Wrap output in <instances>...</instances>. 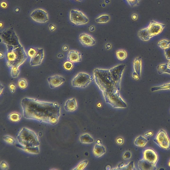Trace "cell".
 Instances as JSON below:
<instances>
[{
    "label": "cell",
    "mask_w": 170,
    "mask_h": 170,
    "mask_svg": "<svg viewBox=\"0 0 170 170\" xmlns=\"http://www.w3.org/2000/svg\"><path fill=\"white\" fill-rule=\"evenodd\" d=\"M21 105L25 118L56 124L60 116V107L57 103L42 101L35 99L25 97Z\"/></svg>",
    "instance_id": "obj_1"
},
{
    "label": "cell",
    "mask_w": 170,
    "mask_h": 170,
    "mask_svg": "<svg viewBox=\"0 0 170 170\" xmlns=\"http://www.w3.org/2000/svg\"><path fill=\"white\" fill-rule=\"evenodd\" d=\"M96 84L102 92L105 101L114 108H126L127 105L120 97V90L114 82L109 69H96L94 71Z\"/></svg>",
    "instance_id": "obj_2"
},
{
    "label": "cell",
    "mask_w": 170,
    "mask_h": 170,
    "mask_svg": "<svg viewBox=\"0 0 170 170\" xmlns=\"http://www.w3.org/2000/svg\"><path fill=\"white\" fill-rule=\"evenodd\" d=\"M7 49V64L11 68L19 67L26 61L27 55L23 47L21 45L17 46H6Z\"/></svg>",
    "instance_id": "obj_3"
},
{
    "label": "cell",
    "mask_w": 170,
    "mask_h": 170,
    "mask_svg": "<svg viewBox=\"0 0 170 170\" xmlns=\"http://www.w3.org/2000/svg\"><path fill=\"white\" fill-rule=\"evenodd\" d=\"M18 143L22 146L26 147L39 146L40 141L36 133L26 127L21 129L17 137Z\"/></svg>",
    "instance_id": "obj_4"
},
{
    "label": "cell",
    "mask_w": 170,
    "mask_h": 170,
    "mask_svg": "<svg viewBox=\"0 0 170 170\" xmlns=\"http://www.w3.org/2000/svg\"><path fill=\"white\" fill-rule=\"evenodd\" d=\"M0 34L1 42L2 41L6 46H17L21 45L13 28L5 30Z\"/></svg>",
    "instance_id": "obj_5"
},
{
    "label": "cell",
    "mask_w": 170,
    "mask_h": 170,
    "mask_svg": "<svg viewBox=\"0 0 170 170\" xmlns=\"http://www.w3.org/2000/svg\"><path fill=\"white\" fill-rule=\"evenodd\" d=\"M93 78L89 74L84 73H78L72 80L71 84L74 87L85 88L87 87Z\"/></svg>",
    "instance_id": "obj_6"
},
{
    "label": "cell",
    "mask_w": 170,
    "mask_h": 170,
    "mask_svg": "<svg viewBox=\"0 0 170 170\" xmlns=\"http://www.w3.org/2000/svg\"><path fill=\"white\" fill-rule=\"evenodd\" d=\"M153 141L162 149H170V140L166 132L163 129L158 133Z\"/></svg>",
    "instance_id": "obj_7"
},
{
    "label": "cell",
    "mask_w": 170,
    "mask_h": 170,
    "mask_svg": "<svg viewBox=\"0 0 170 170\" xmlns=\"http://www.w3.org/2000/svg\"><path fill=\"white\" fill-rule=\"evenodd\" d=\"M70 19L76 25H81L88 23L89 19L81 11L77 10H72L70 12Z\"/></svg>",
    "instance_id": "obj_8"
},
{
    "label": "cell",
    "mask_w": 170,
    "mask_h": 170,
    "mask_svg": "<svg viewBox=\"0 0 170 170\" xmlns=\"http://www.w3.org/2000/svg\"><path fill=\"white\" fill-rule=\"evenodd\" d=\"M126 67L125 64H120L109 69L111 76L114 82L120 89L123 74Z\"/></svg>",
    "instance_id": "obj_9"
},
{
    "label": "cell",
    "mask_w": 170,
    "mask_h": 170,
    "mask_svg": "<svg viewBox=\"0 0 170 170\" xmlns=\"http://www.w3.org/2000/svg\"><path fill=\"white\" fill-rule=\"evenodd\" d=\"M32 19L37 22L45 23L48 20V14L47 12L41 9H37L31 13Z\"/></svg>",
    "instance_id": "obj_10"
},
{
    "label": "cell",
    "mask_w": 170,
    "mask_h": 170,
    "mask_svg": "<svg viewBox=\"0 0 170 170\" xmlns=\"http://www.w3.org/2000/svg\"><path fill=\"white\" fill-rule=\"evenodd\" d=\"M165 26V24L155 21L151 20L147 28L150 35L153 38L154 36L158 35L161 33Z\"/></svg>",
    "instance_id": "obj_11"
},
{
    "label": "cell",
    "mask_w": 170,
    "mask_h": 170,
    "mask_svg": "<svg viewBox=\"0 0 170 170\" xmlns=\"http://www.w3.org/2000/svg\"><path fill=\"white\" fill-rule=\"evenodd\" d=\"M143 159L156 166L159 160V157L155 151L151 149H144L143 151Z\"/></svg>",
    "instance_id": "obj_12"
},
{
    "label": "cell",
    "mask_w": 170,
    "mask_h": 170,
    "mask_svg": "<svg viewBox=\"0 0 170 170\" xmlns=\"http://www.w3.org/2000/svg\"><path fill=\"white\" fill-rule=\"evenodd\" d=\"M49 87L53 89L59 87L65 82L64 77L59 75H55L49 77L47 79Z\"/></svg>",
    "instance_id": "obj_13"
},
{
    "label": "cell",
    "mask_w": 170,
    "mask_h": 170,
    "mask_svg": "<svg viewBox=\"0 0 170 170\" xmlns=\"http://www.w3.org/2000/svg\"><path fill=\"white\" fill-rule=\"evenodd\" d=\"M44 51L42 49L37 48L36 53L31 58L30 64L32 66H38L41 64L44 58Z\"/></svg>",
    "instance_id": "obj_14"
},
{
    "label": "cell",
    "mask_w": 170,
    "mask_h": 170,
    "mask_svg": "<svg viewBox=\"0 0 170 170\" xmlns=\"http://www.w3.org/2000/svg\"><path fill=\"white\" fill-rule=\"evenodd\" d=\"M80 43L85 47H90L94 45L96 43V40L90 35L86 33H82L79 37Z\"/></svg>",
    "instance_id": "obj_15"
},
{
    "label": "cell",
    "mask_w": 170,
    "mask_h": 170,
    "mask_svg": "<svg viewBox=\"0 0 170 170\" xmlns=\"http://www.w3.org/2000/svg\"><path fill=\"white\" fill-rule=\"evenodd\" d=\"M68 61L72 63H78L82 61L81 54L78 51L71 50L68 55Z\"/></svg>",
    "instance_id": "obj_16"
},
{
    "label": "cell",
    "mask_w": 170,
    "mask_h": 170,
    "mask_svg": "<svg viewBox=\"0 0 170 170\" xmlns=\"http://www.w3.org/2000/svg\"><path fill=\"white\" fill-rule=\"evenodd\" d=\"M138 168L141 170H154L157 169L156 166L148 162L143 159L139 161Z\"/></svg>",
    "instance_id": "obj_17"
},
{
    "label": "cell",
    "mask_w": 170,
    "mask_h": 170,
    "mask_svg": "<svg viewBox=\"0 0 170 170\" xmlns=\"http://www.w3.org/2000/svg\"><path fill=\"white\" fill-rule=\"evenodd\" d=\"M64 108L67 112H72L75 111L77 108V105L75 99L68 100L65 103Z\"/></svg>",
    "instance_id": "obj_18"
},
{
    "label": "cell",
    "mask_w": 170,
    "mask_h": 170,
    "mask_svg": "<svg viewBox=\"0 0 170 170\" xmlns=\"http://www.w3.org/2000/svg\"><path fill=\"white\" fill-rule=\"evenodd\" d=\"M16 146L25 152L32 154H38L40 153L39 146L35 147H26L20 145L19 144H17Z\"/></svg>",
    "instance_id": "obj_19"
},
{
    "label": "cell",
    "mask_w": 170,
    "mask_h": 170,
    "mask_svg": "<svg viewBox=\"0 0 170 170\" xmlns=\"http://www.w3.org/2000/svg\"><path fill=\"white\" fill-rule=\"evenodd\" d=\"M138 36L141 40L144 41H149L152 37H151L148 31L147 27L142 29L139 31L138 33Z\"/></svg>",
    "instance_id": "obj_20"
},
{
    "label": "cell",
    "mask_w": 170,
    "mask_h": 170,
    "mask_svg": "<svg viewBox=\"0 0 170 170\" xmlns=\"http://www.w3.org/2000/svg\"><path fill=\"white\" fill-rule=\"evenodd\" d=\"M134 72L136 73L140 78H141V73L142 64L141 57L135 58L133 63Z\"/></svg>",
    "instance_id": "obj_21"
},
{
    "label": "cell",
    "mask_w": 170,
    "mask_h": 170,
    "mask_svg": "<svg viewBox=\"0 0 170 170\" xmlns=\"http://www.w3.org/2000/svg\"><path fill=\"white\" fill-rule=\"evenodd\" d=\"M106 152L105 148L102 145H96L94 148L93 153L95 157L97 158L103 155Z\"/></svg>",
    "instance_id": "obj_22"
},
{
    "label": "cell",
    "mask_w": 170,
    "mask_h": 170,
    "mask_svg": "<svg viewBox=\"0 0 170 170\" xmlns=\"http://www.w3.org/2000/svg\"><path fill=\"white\" fill-rule=\"evenodd\" d=\"M147 142L148 140L146 138L141 136H140L136 139L134 142V144L136 146L143 147L146 146Z\"/></svg>",
    "instance_id": "obj_23"
},
{
    "label": "cell",
    "mask_w": 170,
    "mask_h": 170,
    "mask_svg": "<svg viewBox=\"0 0 170 170\" xmlns=\"http://www.w3.org/2000/svg\"><path fill=\"white\" fill-rule=\"evenodd\" d=\"M157 72L159 74L167 73L170 75V68L168 67V64L159 65L157 67Z\"/></svg>",
    "instance_id": "obj_24"
},
{
    "label": "cell",
    "mask_w": 170,
    "mask_h": 170,
    "mask_svg": "<svg viewBox=\"0 0 170 170\" xmlns=\"http://www.w3.org/2000/svg\"><path fill=\"white\" fill-rule=\"evenodd\" d=\"M80 141L83 144H91L93 143L94 139L90 136L88 134H85L80 137Z\"/></svg>",
    "instance_id": "obj_25"
},
{
    "label": "cell",
    "mask_w": 170,
    "mask_h": 170,
    "mask_svg": "<svg viewBox=\"0 0 170 170\" xmlns=\"http://www.w3.org/2000/svg\"><path fill=\"white\" fill-rule=\"evenodd\" d=\"M110 20L109 15L103 14L100 15L95 19L96 22L98 23H105L108 22Z\"/></svg>",
    "instance_id": "obj_26"
},
{
    "label": "cell",
    "mask_w": 170,
    "mask_h": 170,
    "mask_svg": "<svg viewBox=\"0 0 170 170\" xmlns=\"http://www.w3.org/2000/svg\"><path fill=\"white\" fill-rule=\"evenodd\" d=\"M8 118L13 122H19L21 118V116L19 113H12L8 116Z\"/></svg>",
    "instance_id": "obj_27"
},
{
    "label": "cell",
    "mask_w": 170,
    "mask_h": 170,
    "mask_svg": "<svg viewBox=\"0 0 170 170\" xmlns=\"http://www.w3.org/2000/svg\"><path fill=\"white\" fill-rule=\"evenodd\" d=\"M170 90V82L167 84L163 85L157 87L151 88V91L152 92L161 90Z\"/></svg>",
    "instance_id": "obj_28"
},
{
    "label": "cell",
    "mask_w": 170,
    "mask_h": 170,
    "mask_svg": "<svg viewBox=\"0 0 170 170\" xmlns=\"http://www.w3.org/2000/svg\"><path fill=\"white\" fill-rule=\"evenodd\" d=\"M116 55L117 59L120 61L125 60L127 56V52L124 50L117 51Z\"/></svg>",
    "instance_id": "obj_29"
},
{
    "label": "cell",
    "mask_w": 170,
    "mask_h": 170,
    "mask_svg": "<svg viewBox=\"0 0 170 170\" xmlns=\"http://www.w3.org/2000/svg\"><path fill=\"white\" fill-rule=\"evenodd\" d=\"M170 44V41L166 40H161L157 43V45L162 49H165L169 47Z\"/></svg>",
    "instance_id": "obj_30"
},
{
    "label": "cell",
    "mask_w": 170,
    "mask_h": 170,
    "mask_svg": "<svg viewBox=\"0 0 170 170\" xmlns=\"http://www.w3.org/2000/svg\"><path fill=\"white\" fill-rule=\"evenodd\" d=\"M20 72V70L18 69V67H14L11 68V75L12 78H17L19 75Z\"/></svg>",
    "instance_id": "obj_31"
},
{
    "label": "cell",
    "mask_w": 170,
    "mask_h": 170,
    "mask_svg": "<svg viewBox=\"0 0 170 170\" xmlns=\"http://www.w3.org/2000/svg\"><path fill=\"white\" fill-rule=\"evenodd\" d=\"M63 67L64 69L66 70L70 71L73 69L74 65L71 62L68 61H65L64 63Z\"/></svg>",
    "instance_id": "obj_32"
},
{
    "label": "cell",
    "mask_w": 170,
    "mask_h": 170,
    "mask_svg": "<svg viewBox=\"0 0 170 170\" xmlns=\"http://www.w3.org/2000/svg\"><path fill=\"white\" fill-rule=\"evenodd\" d=\"M18 86L21 89L26 88L27 86V83L25 79H20L18 80Z\"/></svg>",
    "instance_id": "obj_33"
},
{
    "label": "cell",
    "mask_w": 170,
    "mask_h": 170,
    "mask_svg": "<svg viewBox=\"0 0 170 170\" xmlns=\"http://www.w3.org/2000/svg\"><path fill=\"white\" fill-rule=\"evenodd\" d=\"M3 140L8 144L11 145H14L15 142L14 139L9 136H5L3 137Z\"/></svg>",
    "instance_id": "obj_34"
},
{
    "label": "cell",
    "mask_w": 170,
    "mask_h": 170,
    "mask_svg": "<svg viewBox=\"0 0 170 170\" xmlns=\"http://www.w3.org/2000/svg\"><path fill=\"white\" fill-rule=\"evenodd\" d=\"M119 169L121 170H135V169L134 165V162L133 161H131L130 162L128 165L123 166V167Z\"/></svg>",
    "instance_id": "obj_35"
},
{
    "label": "cell",
    "mask_w": 170,
    "mask_h": 170,
    "mask_svg": "<svg viewBox=\"0 0 170 170\" xmlns=\"http://www.w3.org/2000/svg\"><path fill=\"white\" fill-rule=\"evenodd\" d=\"M88 163L87 160H84L80 163L73 170H81L84 169L85 167L87 165Z\"/></svg>",
    "instance_id": "obj_36"
},
{
    "label": "cell",
    "mask_w": 170,
    "mask_h": 170,
    "mask_svg": "<svg viewBox=\"0 0 170 170\" xmlns=\"http://www.w3.org/2000/svg\"><path fill=\"white\" fill-rule=\"evenodd\" d=\"M126 1L130 6L134 7L138 5L141 0H126Z\"/></svg>",
    "instance_id": "obj_37"
},
{
    "label": "cell",
    "mask_w": 170,
    "mask_h": 170,
    "mask_svg": "<svg viewBox=\"0 0 170 170\" xmlns=\"http://www.w3.org/2000/svg\"><path fill=\"white\" fill-rule=\"evenodd\" d=\"M37 48H31L27 52V54L31 58L33 57L36 53Z\"/></svg>",
    "instance_id": "obj_38"
},
{
    "label": "cell",
    "mask_w": 170,
    "mask_h": 170,
    "mask_svg": "<svg viewBox=\"0 0 170 170\" xmlns=\"http://www.w3.org/2000/svg\"><path fill=\"white\" fill-rule=\"evenodd\" d=\"M164 52L166 59L170 61V47L165 49Z\"/></svg>",
    "instance_id": "obj_39"
},
{
    "label": "cell",
    "mask_w": 170,
    "mask_h": 170,
    "mask_svg": "<svg viewBox=\"0 0 170 170\" xmlns=\"http://www.w3.org/2000/svg\"><path fill=\"white\" fill-rule=\"evenodd\" d=\"M0 166H1V168L3 170H5L8 169V164L4 161H2L1 162Z\"/></svg>",
    "instance_id": "obj_40"
},
{
    "label": "cell",
    "mask_w": 170,
    "mask_h": 170,
    "mask_svg": "<svg viewBox=\"0 0 170 170\" xmlns=\"http://www.w3.org/2000/svg\"><path fill=\"white\" fill-rule=\"evenodd\" d=\"M131 154L129 151H127L124 154L123 156V158L125 160H127L131 158Z\"/></svg>",
    "instance_id": "obj_41"
},
{
    "label": "cell",
    "mask_w": 170,
    "mask_h": 170,
    "mask_svg": "<svg viewBox=\"0 0 170 170\" xmlns=\"http://www.w3.org/2000/svg\"><path fill=\"white\" fill-rule=\"evenodd\" d=\"M9 88H10L11 92L12 93H13L14 92L15 88H16L15 85L13 83H12V84H11L9 86Z\"/></svg>",
    "instance_id": "obj_42"
},
{
    "label": "cell",
    "mask_w": 170,
    "mask_h": 170,
    "mask_svg": "<svg viewBox=\"0 0 170 170\" xmlns=\"http://www.w3.org/2000/svg\"><path fill=\"white\" fill-rule=\"evenodd\" d=\"M132 78L136 80H137L139 79H140V78H139V76L138 75V74L135 72H134L132 73Z\"/></svg>",
    "instance_id": "obj_43"
},
{
    "label": "cell",
    "mask_w": 170,
    "mask_h": 170,
    "mask_svg": "<svg viewBox=\"0 0 170 170\" xmlns=\"http://www.w3.org/2000/svg\"><path fill=\"white\" fill-rule=\"evenodd\" d=\"M116 142L117 144L122 145L123 143V140L122 138H119L117 139Z\"/></svg>",
    "instance_id": "obj_44"
},
{
    "label": "cell",
    "mask_w": 170,
    "mask_h": 170,
    "mask_svg": "<svg viewBox=\"0 0 170 170\" xmlns=\"http://www.w3.org/2000/svg\"><path fill=\"white\" fill-rule=\"evenodd\" d=\"M1 7L3 8H6L7 7V3L5 2H1Z\"/></svg>",
    "instance_id": "obj_45"
},
{
    "label": "cell",
    "mask_w": 170,
    "mask_h": 170,
    "mask_svg": "<svg viewBox=\"0 0 170 170\" xmlns=\"http://www.w3.org/2000/svg\"><path fill=\"white\" fill-rule=\"evenodd\" d=\"M132 19L134 20H135L137 19L138 18V15L135 14H132Z\"/></svg>",
    "instance_id": "obj_46"
},
{
    "label": "cell",
    "mask_w": 170,
    "mask_h": 170,
    "mask_svg": "<svg viewBox=\"0 0 170 170\" xmlns=\"http://www.w3.org/2000/svg\"><path fill=\"white\" fill-rule=\"evenodd\" d=\"M4 86H3L2 84H1V87H0V89H1V95L2 94L3 89H4Z\"/></svg>",
    "instance_id": "obj_47"
},
{
    "label": "cell",
    "mask_w": 170,
    "mask_h": 170,
    "mask_svg": "<svg viewBox=\"0 0 170 170\" xmlns=\"http://www.w3.org/2000/svg\"><path fill=\"white\" fill-rule=\"evenodd\" d=\"M55 27L54 26L52 25L50 28V30L51 31H53L55 29Z\"/></svg>",
    "instance_id": "obj_48"
},
{
    "label": "cell",
    "mask_w": 170,
    "mask_h": 170,
    "mask_svg": "<svg viewBox=\"0 0 170 170\" xmlns=\"http://www.w3.org/2000/svg\"><path fill=\"white\" fill-rule=\"evenodd\" d=\"M68 47L67 46H64L63 48V50L64 51H66L68 50Z\"/></svg>",
    "instance_id": "obj_49"
},
{
    "label": "cell",
    "mask_w": 170,
    "mask_h": 170,
    "mask_svg": "<svg viewBox=\"0 0 170 170\" xmlns=\"http://www.w3.org/2000/svg\"><path fill=\"white\" fill-rule=\"evenodd\" d=\"M0 56H1V58H2L4 57V55L2 53V52H1V55H0Z\"/></svg>",
    "instance_id": "obj_50"
},
{
    "label": "cell",
    "mask_w": 170,
    "mask_h": 170,
    "mask_svg": "<svg viewBox=\"0 0 170 170\" xmlns=\"http://www.w3.org/2000/svg\"><path fill=\"white\" fill-rule=\"evenodd\" d=\"M168 67L170 68V61L168 64Z\"/></svg>",
    "instance_id": "obj_51"
},
{
    "label": "cell",
    "mask_w": 170,
    "mask_h": 170,
    "mask_svg": "<svg viewBox=\"0 0 170 170\" xmlns=\"http://www.w3.org/2000/svg\"><path fill=\"white\" fill-rule=\"evenodd\" d=\"M168 166L170 168V160H169V162L168 163Z\"/></svg>",
    "instance_id": "obj_52"
},
{
    "label": "cell",
    "mask_w": 170,
    "mask_h": 170,
    "mask_svg": "<svg viewBox=\"0 0 170 170\" xmlns=\"http://www.w3.org/2000/svg\"><path fill=\"white\" fill-rule=\"evenodd\" d=\"M76 1H81L82 0H76Z\"/></svg>",
    "instance_id": "obj_53"
}]
</instances>
